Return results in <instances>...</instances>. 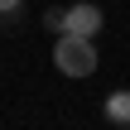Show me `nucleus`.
<instances>
[{"label": "nucleus", "mask_w": 130, "mask_h": 130, "mask_svg": "<svg viewBox=\"0 0 130 130\" xmlns=\"http://www.w3.org/2000/svg\"><path fill=\"white\" fill-rule=\"evenodd\" d=\"M53 63H58V72H68V77H92V72H96V48H92L87 34H63V39L53 43Z\"/></svg>", "instance_id": "nucleus-1"}, {"label": "nucleus", "mask_w": 130, "mask_h": 130, "mask_svg": "<svg viewBox=\"0 0 130 130\" xmlns=\"http://www.w3.org/2000/svg\"><path fill=\"white\" fill-rule=\"evenodd\" d=\"M101 29V5H92V0H82V5H72L68 10V24H63V34H96Z\"/></svg>", "instance_id": "nucleus-2"}, {"label": "nucleus", "mask_w": 130, "mask_h": 130, "mask_svg": "<svg viewBox=\"0 0 130 130\" xmlns=\"http://www.w3.org/2000/svg\"><path fill=\"white\" fill-rule=\"evenodd\" d=\"M106 116L116 125H130V92H111L106 96Z\"/></svg>", "instance_id": "nucleus-3"}, {"label": "nucleus", "mask_w": 130, "mask_h": 130, "mask_svg": "<svg viewBox=\"0 0 130 130\" xmlns=\"http://www.w3.org/2000/svg\"><path fill=\"white\" fill-rule=\"evenodd\" d=\"M43 24H48V29H63V24H68V10H43Z\"/></svg>", "instance_id": "nucleus-4"}, {"label": "nucleus", "mask_w": 130, "mask_h": 130, "mask_svg": "<svg viewBox=\"0 0 130 130\" xmlns=\"http://www.w3.org/2000/svg\"><path fill=\"white\" fill-rule=\"evenodd\" d=\"M19 10V0H0V14H14Z\"/></svg>", "instance_id": "nucleus-5"}]
</instances>
